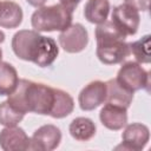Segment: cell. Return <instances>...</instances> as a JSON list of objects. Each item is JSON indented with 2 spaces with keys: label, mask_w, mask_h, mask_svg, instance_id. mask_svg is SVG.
<instances>
[{
  "label": "cell",
  "mask_w": 151,
  "mask_h": 151,
  "mask_svg": "<svg viewBox=\"0 0 151 151\" xmlns=\"http://www.w3.org/2000/svg\"><path fill=\"white\" fill-rule=\"evenodd\" d=\"M124 87L130 90L131 92H136L139 90L149 91L150 86V73L142 67V65L137 61H126L124 63L116 78Z\"/></svg>",
  "instance_id": "277c9868"
},
{
  "label": "cell",
  "mask_w": 151,
  "mask_h": 151,
  "mask_svg": "<svg viewBox=\"0 0 151 151\" xmlns=\"http://www.w3.org/2000/svg\"><path fill=\"white\" fill-rule=\"evenodd\" d=\"M31 138L19 126H6L0 131V147L4 151H25L29 149Z\"/></svg>",
  "instance_id": "8fae6325"
},
{
  "label": "cell",
  "mask_w": 151,
  "mask_h": 151,
  "mask_svg": "<svg viewBox=\"0 0 151 151\" xmlns=\"http://www.w3.org/2000/svg\"><path fill=\"white\" fill-rule=\"evenodd\" d=\"M125 130L122 133V144L118 145L116 149L123 150H132V151H140L143 150L150 139V131L149 127L142 123H132L125 125Z\"/></svg>",
  "instance_id": "ba28073f"
},
{
  "label": "cell",
  "mask_w": 151,
  "mask_h": 151,
  "mask_svg": "<svg viewBox=\"0 0 151 151\" xmlns=\"http://www.w3.org/2000/svg\"><path fill=\"white\" fill-rule=\"evenodd\" d=\"M24 18L21 7L11 0L0 1V26L4 28L18 27Z\"/></svg>",
  "instance_id": "5bb4252c"
},
{
  "label": "cell",
  "mask_w": 151,
  "mask_h": 151,
  "mask_svg": "<svg viewBox=\"0 0 151 151\" xmlns=\"http://www.w3.org/2000/svg\"><path fill=\"white\" fill-rule=\"evenodd\" d=\"M25 113L15 110L7 100L0 103V124L4 126H15L24 119Z\"/></svg>",
  "instance_id": "44dd1931"
},
{
  "label": "cell",
  "mask_w": 151,
  "mask_h": 151,
  "mask_svg": "<svg viewBox=\"0 0 151 151\" xmlns=\"http://www.w3.org/2000/svg\"><path fill=\"white\" fill-rule=\"evenodd\" d=\"M106 85V98L105 103L118 105L129 109L133 100V92L124 87L116 78L110 79L105 83Z\"/></svg>",
  "instance_id": "4fadbf2b"
},
{
  "label": "cell",
  "mask_w": 151,
  "mask_h": 151,
  "mask_svg": "<svg viewBox=\"0 0 151 151\" xmlns=\"http://www.w3.org/2000/svg\"><path fill=\"white\" fill-rule=\"evenodd\" d=\"M61 142V131L53 124H46L38 127L31 138L29 150L52 151Z\"/></svg>",
  "instance_id": "9c48e42d"
},
{
  "label": "cell",
  "mask_w": 151,
  "mask_h": 151,
  "mask_svg": "<svg viewBox=\"0 0 151 151\" xmlns=\"http://www.w3.org/2000/svg\"><path fill=\"white\" fill-rule=\"evenodd\" d=\"M99 119L109 130H122L127 124V109L106 103L99 112Z\"/></svg>",
  "instance_id": "7c38bea8"
},
{
  "label": "cell",
  "mask_w": 151,
  "mask_h": 151,
  "mask_svg": "<svg viewBox=\"0 0 151 151\" xmlns=\"http://www.w3.org/2000/svg\"><path fill=\"white\" fill-rule=\"evenodd\" d=\"M58 41L65 52L79 53L84 51L88 44V33L81 24H71L66 29L60 32Z\"/></svg>",
  "instance_id": "5b68a950"
},
{
  "label": "cell",
  "mask_w": 151,
  "mask_h": 151,
  "mask_svg": "<svg viewBox=\"0 0 151 151\" xmlns=\"http://www.w3.org/2000/svg\"><path fill=\"white\" fill-rule=\"evenodd\" d=\"M110 13L109 0H87L84 7V17L91 24H101L107 20Z\"/></svg>",
  "instance_id": "9a60e30c"
},
{
  "label": "cell",
  "mask_w": 151,
  "mask_h": 151,
  "mask_svg": "<svg viewBox=\"0 0 151 151\" xmlns=\"http://www.w3.org/2000/svg\"><path fill=\"white\" fill-rule=\"evenodd\" d=\"M80 1H81V0H60V4H61L63 6H65V7H67L68 9L74 11L76 7L79 5Z\"/></svg>",
  "instance_id": "603a6c76"
},
{
  "label": "cell",
  "mask_w": 151,
  "mask_h": 151,
  "mask_svg": "<svg viewBox=\"0 0 151 151\" xmlns=\"http://www.w3.org/2000/svg\"><path fill=\"white\" fill-rule=\"evenodd\" d=\"M124 1H125V4L137 8L138 11H143V12H146L150 6V0H124Z\"/></svg>",
  "instance_id": "7402d4cb"
},
{
  "label": "cell",
  "mask_w": 151,
  "mask_h": 151,
  "mask_svg": "<svg viewBox=\"0 0 151 151\" xmlns=\"http://www.w3.org/2000/svg\"><path fill=\"white\" fill-rule=\"evenodd\" d=\"M74 101L73 98L60 88H54V103L50 116L52 118H65L73 112Z\"/></svg>",
  "instance_id": "e0dca14e"
},
{
  "label": "cell",
  "mask_w": 151,
  "mask_h": 151,
  "mask_svg": "<svg viewBox=\"0 0 151 151\" xmlns=\"http://www.w3.org/2000/svg\"><path fill=\"white\" fill-rule=\"evenodd\" d=\"M106 85L104 81L94 80L88 83L79 93L78 103L83 111H92L105 103Z\"/></svg>",
  "instance_id": "30bf717a"
},
{
  "label": "cell",
  "mask_w": 151,
  "mask_h": 151,
  "mask_svg": "<svg viewBox=\"0 0 151 151\" xmlns=\"http://www.w3.org/2000/svg\"><path fill=\"white\" fill-rule=\"evenodd\" d=\"M96 40L105 41V40H125L126 35L112 22V21H104L99 24L94 31Z\"/></svg>",
  "instance_id": "d6986e66"
},
{
  "label": "cell",
  "mask_w": 151,
  "mask_h": 151,
  "mask_svg": "<svg viewBox=\"0 0 151 151\" xmlns=\"http://www.w3.org/2000/svg\"><path fill=\"white\" fill-rule=\"evenodd\" d=\"M150 38L151 37L146 34L133 42H129L130 54H133L134 59L139 64L150 63Z\"/></svg>",
  "instance_id": "ffe728a7"
},
{
  "label": "cell",
  "mask_w": 151,
  "mask_h": 151,
  "mask_svg": "<svg viewBox=\"0 0 151 151\" xmlns=\"http://www.w3.org/2000/svg\"><path fill=\"white\" fill-rule=\"evenodd\" d=\"M7 101L25 114L34 112L50 116L54 103V88L42 83L19 79L15 90L8 96Z\"/></svg>",
  "instance_id": "7a4b0ae2"
},
{
  "label": "cell",
  "mask_w": 151,
  "mask_h": 151,
  "mask_svg": "<svg viewBox=\"0 0 151 151\" xmlns=\"http://www.w3.org/2000/svg\"><path fill=\"white\" fill-rule=\"evenodd\" d=\"M4 41H5V33L0 29V44H1V42H4Z\"/></svg>",
  "instance_id": "d4e9b609"
},
{
  "label": "cell",
  "mask_w": 151,
  "mask_h": 151,
  "mask_svg": "<svg viewBox=\"0 0 151 151\" xmlns=\"http://www.w3.org/2000/svg\"><path fill=\"white\" fill-rule=\"evenodd\" d=\"M73 19V11L63 6L61 4L52 6H41L31 17L32 27L38 32L64 31Z\"/></svg>",
  "instance_id": "3957f363"
},
{
  "label": "cell",
  "mask_w": 151,
  "mask_h": 151,
  "mask_svg": "<svg viewBox=\"0 0 151 151\" xmlns=\"http://www.w3.org/2000/svg\"><path fill=\"white\" fill-rule=\"evenodd\" d=\"M111 21L126 37L134 35L137 33L139 24H140L139 11L127 4H122L113 8Z\"/></svg>",
  "instance_id": "52a82bcc"
},
{
  "label": "cell",
  "mask_w": 151,
  "mask_h": 151,
  "mask_svg": "<svg viewBox=\"0 0 151 151\" xmlns=\"http://www.w3.org/2000/svg\"><path fill=\"white\" fill-rule=\"evenodd\" d=\"M19 81L18 72L11 64L0 61V96H9Z\"/></svg>",
  "instance_id": "ac0fdd59"
},
{
  "label": "cell",
  "mask_w": 151,
  "mask_h": 151,
  "mask_svg": "<svg viewBox=\"0 0 151 151\" xmlns=\"http://www.w3.org/2000/svg\"><path fill=\"white\" fill-rule=\"evenodd\" d=\"M12 50L19 59L32 61L39 67L51 66L59 54L57 42L35 29L17 32L12 38Z\"/></svg>",
  "instance_id": "6da1fadb"
},
{
  "label": "cell",
  "mask_w": 151,
  "mask_h": 151,
  "mask_svg": "<svg viewBox=\"0 0 151 151\" xmlns=\"http://www.w3.org/2000/svg\"><path fill=\"white\" fill-rule=\"evenodd\" d=\"M1 58H2V51H1V48H0V61H1Z\"/></svg>",
  "instance_id": "484cf974"
},
{
  "label": "cell",
  "mask_w": 151,
  "mask_h": 151,
  "mask_svg": "<svg viewBox=\"0 0 151 151\" xmlns=\"http://www.w3.org/2000/svg\"><path fill=\"white\" fill-rule=\"evenodd\" d=\"M96 54L105 65L123 63L130 55V47L125 40H106L97 42Z\"/></svg>",
  "instance_id": "8992f818"
},
{
  "label": "cell",
  "mask_w": 151,
  "mask_h": 151,
  "mask_svg": "<svg viewBox=\"0 0 151 151\" xmlns=\"http://www.w3.org/2000/svg\"><path fill=\"white\" fill-rule=\"evenodd\" d=\"M96 124L92 119L86 117H77L74 118L70 126V134L78 142H87L96 134Z\"/></svg>",
  "instance_id": "2e32d148"
},
{
  "label": "cell",
  "mask_w": 151,
  "mask_h": 151,
  "mask_svg": "<svg viewBox=\"0 0 151 151\" xmlns=\"http://www.w3.org/2000/svg\"><path fill=\"white\" fill-rule=\"evenodd\" d=\"M31 6H33V7H41V6H44L45 5V2L47 1V0H26Z\"/></svg>",
  "instance_id": "cb8c5ba5"
}]
</instances>
